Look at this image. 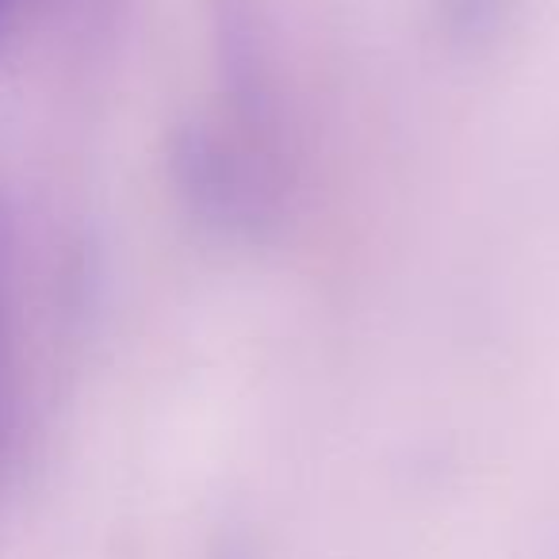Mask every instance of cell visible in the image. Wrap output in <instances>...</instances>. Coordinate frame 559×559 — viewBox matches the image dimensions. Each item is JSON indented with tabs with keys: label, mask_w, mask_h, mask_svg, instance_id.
<instances>
[{
	"label": "cell",
	"mask_w": 559,
	"mask_h": 559,
	"mask_svg": "<svg viewBox=\"0 0 559 559\" xmlns=\"http://www.w3.org/2000/svg\"><path fill=\"white\" fill-rule=\"evenodd\" d=\"M12 261V207L0 192V284H4V272H9Z\"/></svg>",
	"instance_id": "6da1fadb"
},
{
	"label": "cell",
	"mask_w": 559,
	"mask_h": 559,
	"mask_svg": "<svg viewBox=\"0 0 559 559\" xmlns=\"http://www.w3.org/2000/svg\"><path fill=\"white\" fill-rule=\"evenodd\" d=\"M4 4H9V0H0V12H4Z\"/></svg>",
	"instance_id": "7a4b0ae2"
}]
</instances>
